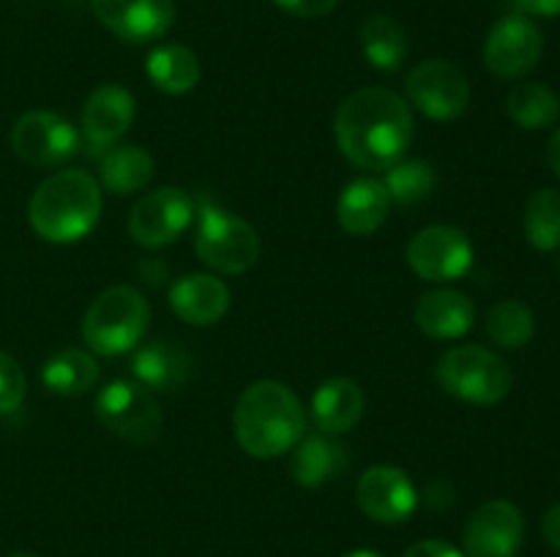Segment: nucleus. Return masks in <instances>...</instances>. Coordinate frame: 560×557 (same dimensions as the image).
Returning <instances> with one entry per match:
<instances>
[{
	"instance_id": "f257e3e1",
	"label": "nucleus",
	"mask_w": 560,
	"mask_h": 557,
	"mask_svg": "<svg viewBox=\"0 0 560 557\" xmlns=\"http://www.w3.org/2000/svg\"><path fill=\"white\" fill-rule=\"evenodd\" d=\"M342 156L359 169H388L413 142L408 102L388 87H361L345 98L334 118Z\"/></svg>"
},
{
	"instance_id": "f03ea898",
	"label": "nucleus",
	"mask_w": 560,
	"mask_h": 557,
	"mask_svg": "<svg viewBox=\"0 0 560 557\" xmlns=\"http://www.w3.org/2000/svg\"><path fill=\"white\" fill-rule=\"evenodd\" d=\"M235 440L249 457L273 459L293 451L306 429L301 399L279 380H257L233 410Z\"/></svg>"
},
{
	"instance_id": "7ed1b4c3",
	"label": "nucleus",
	"mask_w": 560,
	"mask_h": 557,
	"mask_svg": "<svg viewBox=\"0 0 560 557\" xmlns=\"http://www.w3.org/2000/svg\"><path fill=\"white\" fill-rule=\"evenodd\" d=\"M102 186L85 169H60L36 186L27 218L38 238L74 244L93 233L102 216Z\"/></svg>"
},
{
	"instance_id": "20e7f679",
	"label": "nucleus",
	"mask_w": 560,
	"mask_h": 557,
	"mask_svg": "<svg viewBox=\"0 0 560 557\" xmlns=\"http://www.w3.org/2000/svg\"><path fill=\"white\" fill-rule=\"evenodd\" d=\"M151 322L145 295L129 284H115L96 295L82 320V339L98 355H124L142 342Z\"/></svg>"
},
{
	"instance_id": "39448f33",
	"label": "nucleus",
	"mask_w": 560,
	"mask_h": 557,
	"mask_svg": "<svg viewBox=\"0 0 560 557\" xmlns=\"http://www.w3.org/2000/svg\"><path fill=\"white\" fill-rule=\"evenodd\" d=\"M435 380L448 396H457L468 404L503 402L512 391V369L498 353L476 344L452 347L441 355L435 366Z\"/></svg>"
},
{
	"instance_id": "423d86ee",
	"label": "nucleus",
	"mask_w": 560,
	"mask_h": 557,
	"mask_svg": "<svg viewBox=\"0 0 560 557\" xmlns=\"http://www.w3.org/2000/svg\"><path fill=\"white\" fill-rule=\"evenodd\" d=\"M195 249L208 268L235 276L246 273L260 260V235L249 222L233 216L224 208L202 205Z\"/></svg>"
},
{
	"instance_id": "0eeeda50",
	"label": "nucleus",
	"mask_w": 560,
	"mask_h": 557,
	"mask_svg": "<svg viewBox=\"0 0 560 557\" xmlns=\"http://www.w3.org/2000/svg\"><path fill=\"white\" fill-rule=\"evenodd\" d=\"M96 415L113 435L129 442H153L162 431V407L137 380H113L96 396Z\"/></svg>"
},
{
	"instance_id": "6e6552de",
	"label": "nucleus",
	"mask_w": 560,
	"mask_h": 557,
	"mask_svg": "<svg viewBox=\"0 0 560 557\" xmlns=\"http://www.w3.org/2000/svg\"><path fill=\"white\" fill-rule=\"evenodd\" d=\"M195 222V200L180 186H162L142 197L129 213V235L142 249L175 244Z\"/></svg>"
},
{
	"instance_id": "1a4fd4ad",
	"label": "nucleus",
	"mask_w": 560,
	"mask_h": 557,
	"mask_svg": "<svg viewBox=\"0 0 560 557\" xmlns=\"http://www.w3.org/2000/svg\"><path fill=\"white\" fill-rule=\"evenodd\" d=\"M11 151L31 167H58L80 153V134L60 115L33 109L11 126Z\"/></svg>"
},
{
	"instance_id": "9d476101",
	"label": "nucleus",
	"mask_w": 560,
	"mask_h": 557,
	"mask_svg": "<svg viewBox=\"0 0 560 557\" xmlns=\"http://www.w3.org/2000/svg\"><path fill=\"white\" fill-rule=\"evenodd\" d=\"M410 104L421 115L432 120H454L468 109L470 104V85L468 76L448 60H424L410 71L405 82Z\"/></svg>"
},
{
	"instance_id": "9b49d317",
	"label": "nucleus",
	"mask_w": 560,
	"mask_h": 557,
	"mask_svg": "<svg viewBox=\"0 0 560 557\" xmlns=\"http://www.w3.org/2000/svg\"><path fill=\"white\" fill-rule=\"evenodd\" d=\"M408 265L424 282H454L474 265V244L452 224L424 227L408 244Z\"/></svg>"
},
{
	"instance_id": "f8f14e48",
	"label": "nucleus",
	"mask_w": 560,
	"mask_h": 557,
	"mask_svg": "<svg viewBox=\"0 0 560 557\" xmlns=\"http://www.w3.org/2000/svg\"><path fill=\"white\" fill-rule=\"evenodd\" d=\"M545 36L523 14H509L492 25L485 42V66L501 80H520L539 66Z\"/></svg>"
},
{
	"instance_id": "ddd939ff",
	"label": "nucleus",
	"mask_w": 560,
	"mask_h": 557,
	"mask_svg": "<svg viewBox=\"0 0 560 557\" xmlns=\"http://www.w3.org/2000/svg\"><path fill=\"white\" fill-rule=\"evenodd\" d=\"M525 541V519L509 500H490L465 528V557H517Z\"/></svg>"
},
{
	"instance_id": "4468645a",
	"label": "nucleus",
	"mask_w": 560,
	"mask_h": 557,
	"mask_svg": "<svg viewBox=\"0 0 560 557\" xmlns=\"http://www.w3.org/2000/svg\"><path fill=\"white\" fill-rule=\"evenodd\" d=\"M96 20L131 44L162 38L175 22V0H91Z\"/></svg>"
},
{
	"instance_id": "2eb2a0df",
	"label": "nucleus",
	"mask_w": 560,
	"mask_h": 557,
	"mask_svg": "<svg viewBox=\"0 0 560 557\" xmlns=\"http://www.w3.org/2000/svg\"><path fill=\"white\" fill-rule=\"evenodd\" d=\"M355 500L366 517L381 524L405 522L419 506L413 481L392 464H375L366 470L355 486Z\"/></svg>"
},
{
	"instance_id": "dca6fc26",
	"label": "nucleus",
	"mask_w": 560,
	"mask_h": 557,
	"mask_svg": "<svg viewBox=\"0 0 560 557\" xmlns=\"http://www.w3.org/2000/svg\"><path fill=\"white\" fill-rule=\"evenodd\" d=\"M131 123H135V96L120 85L96 87L82 107V137L96 153L118 145Z\"/></svg>"
},
{
	"instance_id": "f3484780",
	"label": "nucleus",
	"mask_w": 560,
	"mask_h": 557,
	"mask_svg": "<svg viewBox=\"0 0 560 557\" xmlns=\"http://www.w3.org/2000/svg\"><path fill=\"white\" fill-rule=\"evenodd\" d=\"M170 306L189 325H213L228 315L230 289L213 273H189L170 287Z\"/></svg>"
},
{
	"instance_id": "a211bd4d",
	"label": "nucleus",
	"mask_w": 560,
	"mask_h": 557,
	"mask_svg": "<svg viewBox=\"0 0 560 557\" xmlns=\"http://www.w3.org/2000/svg\"><path fill=\"white\" fill-rule=\"evenodd\" d=\"M131 371L148 391L170 393L186 386V380L191 377V360L178 342L159 336L137 349Z\"/></svg>"
},
{
	"instance_id": "6ab92c4d",
	"label": "nucleus",
	"mask_w": 560,
	"mask_h": 557,
	"mask_svg": "<svg viewBox=\"0 0 560 557\" xmlns=\"http://www.w3.org/2000/svg\"><path fill=\"white\" fill-rule=\"evenodd\" d=\"M476 306L459 289H432L416 304V325L430 339H459L474 328Z\"/></svg>"
},
{
	"instance_id": "aec40b11",
	"label": "nucleus",
	"mask_w": 560,
	"mask_h": 557,
	"mask_svg": "<svg viewBox=\"0 0 560 557\" xmlns=\"http://www.w3.org/2000/svg\"><path fill=\"white\" fill-rule=\"evenodd\" d=\"M388 191L383 186V180L375 178H359L353 183H348L339 194L337 202V218L339 227L350 235H366L377 233V229L386 224L388 218Z\"/></svg>"
},
{
	"instance_id": "412c9836",
	"label": "nucleus",
	"mask_w": 560,
	"mask_h": 557,
	"mask_svg": "<svg viewBox=\"0 0 560 557\" xmlns=\"http://www.w3.org/2000/svg\"><path fill=\"white\" fill-rule=\"evenodd\" d=\"M364 415V391L350 377H331L320 382L312 396V418L323 435H342L350 431Z\"/></svg>"
},
{
	"instance_id": "4be33fe9",
	"label": "nucleus",
	"mask_w": 560,
	"mask_h": 557,
	"mask_svg": "<svg viewBox=\"0 0 560 557\" xmlns=\"http://www.w3.org/2000/svg\"><path fill=\"white\" fill-rule=\"evenodd\" d=\"M348 448L331 440V435H310L301 437L299 446L290 457V475L299 486L317 489L337 478L342 470H348Z\"/></svg>"
},
{
	"instance_id": "5701e85b",
	"label": "nucleus",
	"mask_w": 560,
	"mask_h": 557,
	"mask_svg": "<svg viewBox=\"0 0 560 557\" xmlns=\"http://www.w3.org/2000/svg\"><path fill=\"white\" fill-rule=\"evenodd\" d=\"M98 178L113 194H135L153 178V156L140 145H113L102 153Z\"/></svg>"
},
{
	"instance_id": "b1692460",
	"label": "nucleus",
	"mask_w": 560,
	"mask_h": 557,
	"mask_svg": "<svg viewBox=\"0 0 560 557\" xmlns=\"http://www.w3.org/2000/svg\"><path fill=\"white\" fill-rule=\"evenodd\" d=\"M148 80L170 96L189 93L200 82V60L184 44H162L145 60Z\"/></svg>"
},
{
	"instance_id": "393cba45",
	"label": "nucleus",
	"mask_w": 560,
	"mask_h": 557,
	"mask_svg": "<svg viewBox=\"0 0 560 557\" xmlns=\"http://www.w3.org/2000/svg\"><path fill=\"white\" fill-rule=\"evenodd\" d=\"M98 364L85 349H60L44 364L42 382L47 391L60 396H77L96 386Z\"/></svg>"
},
{
	"instance_id": "a878e982",
	"label": "nucleus",
	"mask_w": 560,
	"mask_h": 557,
	"mask_svg": "<svg viewBox=\"0 0 560 557\" xmlns=\"http://www.w3.org/2000/svg\"><path fill=\"white\" fill-rule=\"evenodd\" d=\"M361 49L375 69L397 71L408 58V36L392 16L372 14L361 25Z\"/></svg>"
},
{
	"instance_id": "bb28decb",
	"label": "nucleus",
	"mask_w": 560,
	"mask_h": 557,
	"mask_svg": "<svg viewBox=\"0 0 560 557\" xmlns=\"http://www.w3.org/2000/svg\"><path fill=\"white\" fill-rule=\"evenodd\" d=\"M506 112L520 129H547L560 118V98L545 82H520L509 93Z\"/></svg>"
},
{
	"instance_id": "cd10ccee",
	"label": "nucleus",
	"mask_w": 560,
	"mask_h": 557,
	"mask_svg": "<svg viewBox=\"0 0 560 557\" xmlns=\"http://www.w3.org/2000/svg\"><path fill=\"white\" fill-rule=\"evenodd\" d=\"M438 183L435 167L424 158H405V162H397L394 167H388L386 186L388 200L397 202L399 208H413L419 202H424L427 197L432 194Z\"/></svg>"
},
{
	"instance_id": "c85d7f7f",
	"label": "nucleus",
	"mask_w": 560,
	"mask_h": 557,
	"mask_svg": "<svg viewBox=\"0 0 560 557\" xmlns=\"http://www.w3.org/2000/svg\"><path fill=\"white\" fill-rule=\"evenodd\" d=\"M525 238L534 249L556 251L560 249V191L539 189L530 194L523 216Z\"/></svg>"
},
{
	"instance_id": "c756f323",
	"label": "nucleus",
	"mask_w": 560,
	"mask_h": 557,
	"mask_svg": "<svg viewBox=\"0 0 560 557\" xmlns=\"http://www.w3.org/2000/svg\"><path fill=\"white\" fill-rule=\"evenodd\" d=\"M536 317L523 300H501L487 315V336L506 349H520L534 339Z\"/></svg>"
},
{
	"instance_id": "7c9ffc66",
	"label": "nucleus",
	"mask_w": 560,
	"mask_h": 557,
	"mask_svg": "<svg viewBox=\"0 0 560 557\" xmlns=\"http://www.w3.org/2000/svg\"><path fill=\"white\" fill-rule=\"evenodd\" d=\"M25 391H27V380L22 366L16 364L9 353L0 349V415L20 410L22 399H25Z\"/></svg>"
},
{
	"instance_id": "2f4dec72",
	"label": "nucleus",
	"mask_w": 560,
	"mask_h": 557,
	"mask_svg": "<svg viewBox=\"0 0 560 557\" xmlns=\"http://www.w3.org/2000/svg\"><path fill=\"white\" fill-rule=\"evenodd\" d=\"M288 14L301 16V20H320L337 9L339 0H273Z\"/></svg>"
},
{
	"instance_id": "473e14b6",
	"label": "nucleus",
	"mask_w": 560,
	"mask_h": 557,
	"mask_svg": "<svg viewBox=\"0 0 560 557\" xmlns=\"http://www.w3.org/2000/svg\"><path fill=\"white\" fill-rule=\"evenodd\" d=\"M405 557H465L463 552L454 549L452 544H446V541H419V544L410 546L408 552H405Z\"/></svg>"
},
{
	"instance_id": "72a5a7b5",
	"label": "nucleus",
	"mask_w": 560,
	"mask_h": 557,
	"mask_svg": "<svg viewBox=\"0 0 560 557\" xmlns=\"http://www.w3.org/2000/svg\"><path fill=\"white\" fill-rule=\"evenodd\" d=\"M514 5L530 16H560V0H514Z\"/></svg>"
},
{
	"instance_id": "f704fd0d",
	"label": "nucleus",
	"mask_w": 560,
	"mask_h": 557,
	"mask_svg": "<svg viewBox=\"0 0 560 557\" xmlns=\"http://www.w3.org/2000/svg\"><path fill=\"white\" fill-rule=\"evenodd\" d=\"M541 533H545L547 544L560 555V502L545 513V519H541Z\"/></svg>"
},
{
	"instance_id": "c9c22d12",
	"label": "nucleus",
	"mask_w": 560,
	"mask_h": 557,
	"mask_svg": "<svg viewBox=\"0 0 560 557\" xmlns=\"http://www.w3.org/2000/svg\"><path fill=\"white\" fill-rule=\"evenodd\" d=\"M547 162H550L552 173H556L560 178V126H558L556 134H552L550 145H547Z\"/></svg>"
},
{
	"instance_id": "e433bc0d",
	"label": "nucleus",
	"mask_w": 560,
	"mask_h": 557,
	"mask_svg": "<svg viewBox=\"0 0 560 557\" xmlns=\"http://www.w3.org/2000/svg\"><path fill=\"white\" fill-rule=\"evenodd\" d=\"M345 557H383V555H377L375 549H355V552H350V555H345Z\"/></svg>"
},
{
	"instance_id": "4c0bfd02",
	"label": "nucleus",
	"mask_w": 560,
	"mask_h": 557,
	"mask_svg": "<svg viewBox=\"0 0 560 557\" xmlns=\"http://www.w3.org/2000/svg\"><path fill=\"white\" fill-rule=\"evenodd\" d=\"M11 557H38V555H31V552H16V555H11Z\"/></svg>"
}]
</instances>
